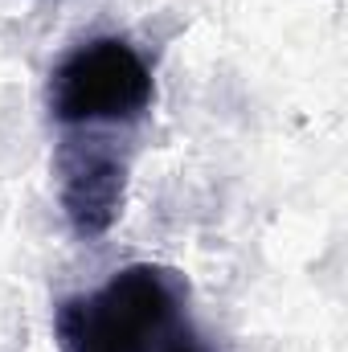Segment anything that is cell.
<instances>
[{"label":"cell","instance_id":"cell-1","mask_svg":"<svg viewBox=\"0 0 348 352\" xmlns=\"http://www.w3.org/2000/svg\"><path fill=\"white\" fill-rule=\"evenodd\" d=\"M54 336L62 352H213L188 311L184 274L160 263H131L62 299Z\"/></svg>","mask_w":348,"mask_h":352},{"label":"cell","instance_id":"cell-2","mask_svg":"<svg viewBox=\"0 0 348 352\" xmlns=\"http://www.w3.org/2000/svg\"><path fill=\"white\" fill-rule=\"evenodd\" d=\"M156 82L144 54L123 37H94L74 45L50 74L45 107L66 131L131 127L152 111Z\"/></svg>","mask_w":348,"mask_h":352},{"label":"cell","instance_id":"cell-3","mask_svg":"<svg viewBox=\"0 0 348 352\" xmlns=\"http://www.w3.org/2000/svg\"><path fill=\"white\" fill-rule=\"evenodd\" d=\"M58 173V201L78 238H102L115 217L123 213V188H127V156L111 148L98 131H66L54 156Z\"/></svg>","mask_w":348,"mask_h":352}]
</instances>
